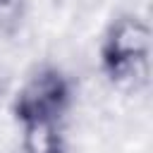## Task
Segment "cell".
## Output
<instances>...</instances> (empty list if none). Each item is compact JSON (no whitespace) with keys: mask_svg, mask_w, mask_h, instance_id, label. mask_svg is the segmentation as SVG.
<instances>
[{"mask_svg":"<svg viewBox=\"0 0 153 153\" xmlns=\"http://www.w3.org/2000/svg\"><path fill=\"white\" fill-rule=\"evenodd\" d=\"M72 81L57 67H41L14 93L12 115L22 129L24 153H65V120Z\"/></svg>","mask_w":153,"mask_h":153,"instance_id":"cell-1","label":"cell"},{"mask_svg":"<svg viewBox=\"0 0 153 153\" xmlns=\"http://www.w3.org/2000/svg\"><path fill=\"white\" fill-rule=\"evenodd\" d=\"M100 69L120 88H141L148 81L151 31L136 14H120L100 41Z\"/></svg>","mask_w":153,"mask_h":153,"instance_id":"cell-2","label":"cell"},{"mask_svg":"<svg viewBox=\"0 0 153 153\" xmlns=\"http://www.w3.org/2000/svg\"><path fill=\"white\" fill-rule=\"evenodd\" d=\"M26 0H0V33H12L24 17Z\"/></svg>","mask_w":153,"mask_h":153,"instance_id":"cell-3","label":"cell"}]
</instances>
